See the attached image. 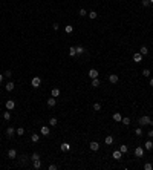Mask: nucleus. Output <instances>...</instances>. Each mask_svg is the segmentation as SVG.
I'll use <instances>...</instances> for the list:
<instances>
[{
    "mask_svg": "<svg viewBox=\"0 0 153 170\" xmlns=\"http://www.w3.org/2000/svg\"><path fill=\"white\" fill-rule=\"evenodd\" d=\"M138 123L141 124V126H153V121H152V118L150 117H141L139 120H138Z\"/></svg>",
    "mask_w": 153,
    "mask_h": 170,
    "instance_id": "1",
    "label": "nucleus"
},
{
    "mask_svg": "<svg viewBox=\"0 0 153 170\" xmlns=\"http://www.w3.org/2000/svg\"><path fill=\"white\" fill-rule=\"evenodd\" d=\"M31 84H32V87H40V84H41V78L40 77H34L32 78V81H31Z\"/></svg>",
    "mask_w": 153,
    "mask_h": 170,
    "instance_id": "2",
    "label": "nucleus"
},
{
    "mask_svg": "<svg viewBox=\"0 0 153 170\" xmlns=\"http://www.w3.org/2000/svg\"><path fill=\"white\" fill-rule=\"evenodd\" d=\"M133 153H135V156H136V158H143L144 156V149H143V147H136Z\"/></svg>",
    "mask_w": 153,
    "mask_h": 170,
    "instance_id": "3",
    "label": "nucleus"
},
{
    "mask_svg": "<svg viewBox=\"0 0 153 170\" xmlns=\"http://www.w3.org/2000/svg\"><path fill=\"white\" fill-rule=\"evenodd\" d=\"M5 106H6V110H12L14 107H15V101H14V100H8Z\"/></svg>",
    "mask_w": 153,
    "mask_h": 170,
    "instance_id": "4",
    "label": "nucleus"
},
{
    "mask_svg": "<svg viewBox=\"0 0 153 170\" xmlns=\"http://www.w3.org/2000/svg\"><path fill=\"white\" fill-rule=\"evenodd\" d=\"M8 158H9V159H15V158H17V150L15 149H9L8 150Z\"/></svg>",
    "mask_w": 153,
    "mask_h": 170,
    "instance_id": "5",
    "label": "nucleus"
},
{
    "mask_svg": "<svg viewBox=\"0 0 153 170\" xmlns=\"http://www.w3.org/2000/svg\"><path fill=\"white\" fill-rule=\"evenodd\" d=\"M89 149H90V150H92V152H97V150L100 149V144L97 143V141H92V143H90V144H89Z\"/></svg>",
    "mask_w": 153,
    "mask_h": 170,
    "instance_id": "6",
    "label": "nucleus"
},
{
    "mask_svg": "<svg viewBox=\"0 0 153 170\" xmlns=\"http://www.w3.org/2000/svg\"><path fill=\"white\" fill-rule=\"evenodd\" d=\"M133 61H135V63H141V61H143V54H141V52L133 54Z\"/></svg>",
    "mask_w": 153,
    "mask_h": 170,
    "instance_id": "7",
    "label": "nucleus"
},
{
    "mask_svg": "<svg viewBox=\"0 0 153 170\" xmlns=\"http://www.w3.org/2000/svg\"><path fill=\"white\" fill-rule=\"evenodd\" d=\"M118 80H120V78H118L116 74H110V75H109V81H110L112 84H116V83H118Z\"/></svg>",
    "mask_w": 153,
    "mask_h": 170,
    "instance_id": "8",
    "label": "nucleus"
},
{
    "mask_svg": "<svg viewBox=\"0 0 153 170\" xmlns=\"http://www.w3.org/2000/svg\"><path fill=\"white\" fill-rule=\"evenodd\" d=\"M14 135H15V129L9 126V127L6 129V137H8V138H12V137H14Z\"/></svg>",
    "mask_w": 153,
    "mask_h": 170,
    "instance_id": "9",
    "label": "nucleus"
},
{
    "mask_svg": "<svg viewBox=\"0 0 153 170\" xmlns=\"http://www.w3.org/2000/svg\"><path fill=\"white\" fill-rule=\"evenodd\" d=\"M89 78H98V71L97 69H89Z\"/></svg>",
    "mask_w": 153,
    "mask_h": 170,
    "instance_id": "10",
    "label": "nucleus"
},
{
    "mask_svg": "<svg viewBox=\"0 0 153 170\" xmlns=\"http://www.w3.org/2000/svg\"><path fill=\"white\" fill-rule=\"evenodd\" d=\"M14 87H15L14 81H8V83H6V86H5V89H6L8 92H12V90H14Z\"/></svg>",
    "mask_w": 153,
    "mask_h": 170,
    "instance_id": "11",
    "label": "nucleus"
},
{
    "mask_svg": "<svg viewBox=\"0 0 153 170\" xmlns=\"http://www.w3.org/2000/svg\"><path fill=\"white\" fill-rule=\"evenodd\" d=\"M60 149H61V152H69L71 150V144L69 143H63L60 146Z\"/></svg>",
    "mask_w": 153,
    "mask_h": 170,
    "instance_id": "12",
    "label": "nucleus"
},
{
    "mask_svg": "<svg viewBox=\"0 0 153 170\" xmlns=\"http://www.w3.org/2000/svg\"><path fill=\"white\" fill-rule=\"evenodd\" d=\"M40 132H41V135H44V137H48V135L51 133V129H49L48 126H43V127L40 129Z\"/></svg>",
    "mask_w": 153,
    "mask_h": 170,
    "instance_id": "13",
    "label": "nucleus"
},
{
    "mask_svg": "<svg viewBox=\"0 0 153 170\" xmlns=\"http://www.w3.org/2000/svg\"><path fill=\"white\" fill-rule=\"evenodd\" d=\"M58 95H60V89H58V87H54V89H52V92H51V97L57 98Z\"/></svg>",
    "mask_w": 153,
    "mask_h": 170,
    "instance_id": "14",
    "label": "nucleus"
},
{
    "mask_svg": "<svg viewBox=\"0 0 153 170\" xmlns=\"http://www.w3.org/2000/svg\"><path fill=\"white\" fill-rule=\"evenodd\" d=\"M55 104H57V100H55L54 97H51V98H48V106H49V107H54Z\"/></svg>",
    "mask_w": 153,
    "mask_h": 170,
    "instance_id": "15",
    "label": "nucleus"
},
{
    "mask_svg": "<svg viewBox=\"0 0 153 170\" xmlns=\"http://www.w3.org/2000/svg\"><path fill=\"white\" fill-rule=\"evenodd\" d=\"M121 120H122V117H121L120 112H115V113H113V121H118V123H120Z\"/></svg>",
    "mask_w": 153,
    "mask_h": 170,
    "instance_id": "16",
    "label": "nucleus"
},
{
    "mask_svg": "<svg viewBox=\"0 0 153 170\" xmlns=\"http://www.w3.org/2000/svg\"><path fill=\"white\" fill-rule=\"evenodd\" d=\"M89 19H92V20H95V19H97V17H98V12H97V11H89Z\"/></svg>",
    "mask_w": 153,
    "mask_h": 170,
    "instance_id": "17",
    "label": "nucleus"
},
{
    "mask_svg": "<svg viewBox=\"0 0 153 170\" xmlns=\"http://www.w3.org/2000/svg\"><path fill=\"white\" fill-rule=\"evenodd\" d=\"M121 156H122V153L120 150H113V158H115V159H121Z\"/></svg>",
    "mask_w": 153,
    "mask_h": 170,
    "instance_id": "18",
    "label": "nucleus"
},
{
    "mask_svg": "<svg viewBox=\"0 0 153 170\" xmlns=\"http://www.w3.org/2000/svg\"><path fill=\"white\" fill-rule=\"evenodd\" d=\"M104 143H106L107 146H110V144H113V137H112V135H109V137H106V139H104Z\"/></svg>",
    "mask_w": 153,
    "mask_h": 170,
    "instance_id": "19",
    "label": "nucleus"
},
{
    "mask_svg": "<svg viewBox=\"0 0 153 170\" xmlns=\"http://www.w3.org/2000/svg\"><path fill=\"white\" fill-rule=\"evenodd\" d=\"M90 86H92V87H98V86H100V80H98V78H92Z\"/></svg>",
    "mask_w": 153,
    "mask_h": 170,
    "instance_id": "20",
    "label": "nucleus"
},
{
    "mask_svg": "<svg viewBox=\"0 0 153 170\" xmlns=\"http://www.w3.org/2000/svg\"><path fill=\"white\" fill-rule=\"evenodd\" d=\"M72 31H73V26L72 25H66L64 26V32L66 34H72Z\"/></svg>",
    "mask_w": 153,
    "mask_h": 170,
    "instance_id": "21",
    "label": "nucleus"
},
{
    "mask_svg": "<svg viewBox=\"0 0 153 170\" xmlns=\"http://www.w3.org/2000/svg\"><path fill=\"white\" fill-rule=\"evenodd\" d=\"M69 55H71V57H75V55H77V46L69 48Z\"/></svg>",
    "mask_w": 153,
    "mask_h": 170,
    "instance_id": "22",
    "label": "nucleus"
},
{
    "mask_svg": "<svg viewBox=\"0 0 153 170\" xmlns=\"http://www.w3.org/2000/svg\"><path fill=\"white\" fill-rule=\"evenodd\" d=\"M3 120H5V121H9V120H11V113H9V110H5V112H3Z\"/></svg>",
    "mask_w": 153,
    "mask_h": 170,
    "instance_id": "23",
    "label": "nucleus"
},
{
    "mask_svg": "<svg viewBox=\"0 0 153 170\" xmlns=\"http://www.w3.org/2000/svg\"><path fill=\"white\" fill-rule=\"evenodd\" d=\"M144 147H145V149L147 150H152L153 149V143H152V141L149 139V141H145V144H144Z\"/></svg>",
    "mask_w": 153,
    "mask_h": 170,
    "instance_id": "24",
    "label": "nucleus"
},
{
    "mask_svg": "<svg viewBox=\"0 0 153 170\" xmlns=\"http://www.w3.org/2000/svg\"><path fill=\"white\" fill-rule=\"evenodd\" d=\"M31 139H32V143H38V139H40V135H38V133H32Z\"/></svg>",
    "mask_w": 153,
    "mask_h": 170,
    "instance_id": "25",
    "label": "nucleus"
},
{
    "mask_svg": "<svg viewBox=\"0 0 153 170\" xmlns=\"http://www.w3.org/2000/svg\"><path fill=\"white\" fill-rule=\"evenodd\" d=\"M57 124H58V120H57V118H51L49 120V126H52V127H55Z\"/></svg>",
    "mask_w": 153,
    "mask_h": 170,
    "instance_id": "26",
    "label": "nucleus"
},
{
    "mask_svg": "<svg viewBox=\"0 0 153 170\" xmlns=\"http://www.w3.org/2000/svg\"><path fill=\"white\" fill-rule=\"evenodd\" d=\"M120 152H121V153H127V152H129V147H127L126 144L120 146Z\"/></svg>",
    "mask_w": 153,
    "mask_h": 170,
    "instance_id": "27",
    "label": "nucleus"
},
{
    "mask_svg": "<svg viewBox=\"0 0 153 170\" xmlns=\"http://www.w3.org/2000/svg\"><path fill=\"white\" fill-rule=\"evenodd\" d=\"M139 52H141V54H143V55H147V54H149V48H147V46H141V49H139Z\"/></svg>",
    "mask_w": 153,
    "mask_h": 170,
    "instance_id": "28",
    "label": "nucleus"
},
{
    "mask_svg": "<svg viewBox=\"0 0 153 170\" xmlns=\"http://www.w3.org/2000/svg\"><path fill=\"white\" fill-rule=\"evenodd\" d=\"M84 52H86V49H84L83 46H77V55H81Z\"/></svg>",
    "mask_w": 153,
    "mask_h": 170,
    "instance_id": "29",
    "label": "nucleus"
},
{
    "mask_svg": "<svg viewBox=\"0 0 153 170\" xmlns=\"http://www.w3.org/2000/svg\"><path fill=\"white\" fill-rule=\"evenodd\" d=\"M34 169H41V161L40 159H35V161H34Z\"/></svg>",
    "mask_w": 153,
    "mask_h": 170,
    "instance_id": "30",
    "label": "nucleus"
},
{
    "mask_svg": "<svg viewBox=\"0 0 153 170\" xmlns=\"http://www.w3.org/2000/svg\"><path fill=\"white\" fill-rule=\"evenodd\" d=\"M121 123L124 124V126H129V124H130V118L129 117H124L122 120H121Z\"/></svg>",
    "mask_w": 153,
    "mask_h": 170,
    "instance_id": "31",
    "label": "nucleus"
},
{
    "mask_svg": "<svg viewBox=\"0 0 153 170\" xmlns=\"http://www.w3.org/2000/svg\"><path fill=\"white\" fill-rule=\"evenodd\" d=\"M15 133H17V137H21V135L25 133V129H23V127H19V129L15 130Z\"/></svg>",
    "mask_w": 153,
    "mask_h": 170,
    "instance_id": "32",
    "label": "nucleus"
},
{
    "mask_svg": "<svg viewBox=\"0 0 153 170\" xmlns=\"http://www.w3.org/2000/svg\"><path fill=\"white\" fill-rule=\"evenodd\" d=\"M31 159H32V161H35V159H40V155H38L37 152H34V153L31 155Z\"/></svg>",
    "mask_w": 153,
    "mask_h": 170,
    "instance_id": "33",
    "label": "nucleus"
},
{
    "mask_svg": "<svg viewBox=\"0 0 153 170\" xmlns=\"http://www.w3.org/2000/svg\"><path fill=\"white\" fill-rule=\"evenodd\" d=\"M78 14H80L81 17H84V15H87V11H86V9H84V8H81L80 11H78Z\"/></svg>",
    "mask_w": 153,
    "mask_h": 170,
    "instance_id": "34",
    "label": "nucleus"
},
{
    "mask_svg": "<svg viewBox=\"0 0 153 170\" xmlns=\"http://www.w3.org/2000/svg\"><path fill=\"white\" fill-rule=\"evenodd\" d=\"M93 110H95V112L101 110V104H100V103H95V104H93Z\"/></svg>",
    "mask_w": 153,
    "mask_h": 170,
    "instance_id": "35",
    "label": "nucleus"
},
{
    "mask_svg": "<svg viewBox=\"0 0 153 170\" xmlns=\"http://www.w3.org/2000/svg\"><path fill=\"white\" fill-rule=\"evenodd\" d=\"M144 169H145V170H152V169H153L152 162H145V164H144Z\"/></svg>",
    "mask_w": 153,
    "mask_h": 170,
    "instance_id": "36",
    "label": "nucleus"
},
{
    "mask_svg": "<svg viewBox=\"0 0 153 170\" xmlns=\"http://www.w3.org/2000/svg\"><path fill=\"white\" fill-rule=\"evenodd\" d=\"M143 75L149 78V77H150V69H144V71H143Z\"/></svg>",
    "mask_w": 153,
    "mask_h": 170,
    "instance_id": "37",
    "label": "nucleus"
},
{
    "mask_svg": "<svg viewBox=\"0 0 153 170\" xmlns=\"http://www.w3.org/2000/svg\"><path fill=\"white\" fill-rule=\"evenodd\" d=\"M135 133H136L138 137H141V135H143V129H141V127H136V130H135Z\"/></svg>",
    "mask_w": 153,
    "mask_h": 170,
    "instance_id": "38",
    "label": "nucleus"
},
{
    "mask_svg": "<svg viewBox=\"0 0 153 170\" xmlns=\"http://www.w3.org/2000/svg\"><path fill=\"white\" fill-rule=\"evenodd\" d=\"M3 75L6 77V78H11V77H12V72H11V71H6V72L3 74Z\"/></svg>",
    "mask_w": 153,
    "mask_h": 170,
    "instance_id": "39",
    "label": "nucleus"
},
{
    "mask_svg": "<svg viewBox=\"0 0 153 170\" xmlns=\"http://www.w3.org/2000/svg\"><path fill=\"white\" fill-rule=\"evenodd\" d=\"M141 3H143V6H149V5H150V0H143Z\"/></svg>",
    "mask_w": 153,
    "mask_h": 170,
    "instance_id": "40",
    "label": "nucleus"
},
{
    "mask_svg": "<svg viewBox=\"0 0 153 170\" xmlns=\"http://www.w3.org/2000/svg\"><path fill=\"white\" fill-rule=\"evenodd\" d=\"M48 169H49V170H57V169H58V167H57V166H55V164H51V166H49Z\"/></svg>",
    "mask_w": 153,
    "mask_h": 170,
    "instance_id": "41",
    "label": "nucleus"
},
{
    "mask_svg": "<svg viewBox=\"0 0 153 170\" xmlns=\"http://www.w3.org/2000/svg\"><path fill=\"white\" fill-rule=\"evenodd\" d=\"M20 162H21V164H25V162H26V156H25V155L20 158Z\"/></svg>",
    "mask_w": 153,
    "mask_h": 170,
    "instance_id": "42",
    "label": "nucleus"
},
{
    "mask_svg": "<svg viewBox=\"0 0 153 170\" xmlns=\"http://www.w3.org/2000/svg\"><path fill=\"white\" fill-rule=\"evenodd\" d=\"M52 28H54V31H57V29L60 28V25H58V23H54V25H52Z\"/></svg>",
    "mask_w": 153,
    "mask_h": 170,
    "instance_id": "43",
    "label": "nucleus"
},
{
    "mask_svg": "<svg viewBox=\"0 0 153 170\" xmlns=\"http://www.w3.org/2000/svg\"><path fill=\"white\" fill-rule=\"evenodd\" d=\"M147 135H149L150 138H153V130H149V133H147Z\"/></svg>",
    "mask_w": 153,
    "mask_h": 170,
    "instance_id": "44",
    "label": "nucleus"
},
{
    "mask_svg": "<svg viewBox=\"0 0 153 170\" xmlns=\"http://www.w3.org/2000/svg\"><path fill=\"white\" fill-rule=\"evenodd\" d=\"M3 77H5V75H3V74H0V83H2V81H3Z\"/></svg>",
    "mask_w": 153,
    "mask_h": 170,
    "instance_id": "45",
    "label": "nucleus"
},
{
    "mask_svg": "<svg viewBox=\"0 0 153 170\" xmlns=\"http://www.w3.org/2000/svg\"><path fill=\"white\" fill-rule=\"evenodd\" d=\"M150 86L153 87V78H150Z\"/></svg>",
    "mask_w": 153,
    "mask_h": 170,
    "instance_id": "46",
    "label": "nucleus"
},
{
    "mask_svg": "<svg viewBox=\"0 0 153 170\" xmlns=\"http://www.w3.org/2000/svg\"><path fill=\"white\" fill-rule=\"evenodd\" d=\"M150 5H153V0H150Z\"/></svg>",
    "mask_w": 153,
    "mask_h": 170,
    "instance_id": "47",
    "label": "nucleus"
}]
</instances>
